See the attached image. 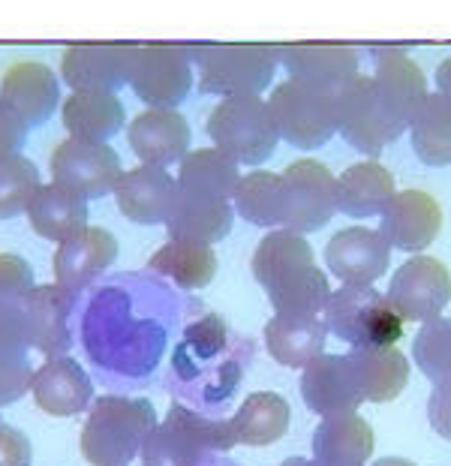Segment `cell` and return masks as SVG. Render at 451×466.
<instances>
[{"label": "cell", "mask_w": 451, "mask_h": 466, "mask_svg": "<svg viewBox=\"0 0 451 466\" xmlns=\"http://www.w3.org/2000/svg\"><path fill=\"white\" fill-rule=\"evenodd\" d=\"M30 394L46 415L69 419V415L85 412L94 400V382L85 373V367L69 355H48L43 364H36Z\"/></svg>", "instance_id": "24"}, {"label": "cell", "mask_w": 451, "mask_h": 466, "mask_svg": "<svg viewBox=\"0 0 451 466\" xmlns=\"http://www.w3.org/2000/svg\"><path fill=\"white\" fill-rule=\"evenodd\" d=\"M82 316L85 359L112 389H145L159 373L172 337V316L159 286H97Z\"/></svg>", "instance_id": "1"}, {"label": "cell", "mask_w": 451, "mask_h": 466, "mask_svg": "<svg viewBox=\"0 0 451 466\" xmlns=\"http://www.w3.org/2000/svg\"><path fill=\"white\" fill-rule=\"evenodd\" d=\"M34 355L15 352V350H0V406L13 403L30 391V380H34Z\"/></svg>", "instance_id": "41"}, {"label": "cell", "mask_w": 451, "mask_h": 466, "mask_svg": "<svg viewBox=\"0 0 451 466\" xmlns=\"http://www.w3.org/2000/svg\"><path fill=\"white\" fill-rule=\"evenodd\" d=\"M199 76V91L208 96L265 94L277 76V46L223 43L190 46Z\"/></svg>", "instance_id": "8"}, {"label": "cell", "mask_w": 451, "mask_h": 466, "mask_svg": "<svg viewBox=\"0 0 451 466\" xmlns=\"http://www.w3.org/2000/svg\"><path fill=\"white\" fill-rule=\"evenodd\" d=\"M120 172H124V163L108 142L64 136L48 154V181L85 202L112 196Z\"/></svg>", "instance_id": "10"}, {"label": "cell", "mask_w": 451, "mask_h": 466, "mask_svg": "<svg viewBox=\"0 0 451 466\" xmlns=\"http://www.w3.org/2000/svg\"><path fill=\"white\" fill-rule=\"evenodd\" d=\"M379 232L391 250L425 253L443 232V205L427 190H397L379 214Z\"/></svg>", "instance_id": "19"}, {"label": "cell", "mask_w": 451, "mask_h": 466, "mask_svg": "<svg viewBox=\"0 0 451 466\" xmlns=\"http://www.w3.org/2000/svg\"><path fill=\"white\" fill-rule=\"evenodd\" d=\"M205 133L210 145L226 151L238 166L250 168L268 163L280 145L262 94L220 96V103L208 112Z\"/></svg>", "instance_id": "7"}, {"label": "cell", "mask_w": 451, "mask_h": 466, "mask_svg": "<svg viewBox=\"0 0 451 466\" xmlns=\"http://www.w3.org/2000/svg\"><path fill=\"white\" fill-rule=\"evenodd\" d=\"M157 424L154 406L142 398L106 394L90 400L82 428V454L90 466H129L145 445V436Z\"/></svg>", "instance_id": "4"}, {"label": "cell", "mask_w": 451, "mask_h": 466, "mask_svg": "<svg viewBox=\"0 0 451 466\" xmlns=\"http://www.w3.org/2000/svg\"><path fill=\"white\" fill-rule=\"evenodd\" d=\"M323 256L328 274L349 286H376L391 268V244L370 226H346L334 232Z\"/></svg>", "instance_id": "17"}, {"label": "cell", "mask_w": 451, "mask_h": 466, "mask_svg": "<svg viewBox=\"0 0 451 466\" xmlns=\"http://www.w3.org/2000/svg\"><path fill=\"white\" fill-rule=\"evenodd\" d=\"M280 142L316 151L337 136V94L323 85L286 78L265 96Z\"/></svg>", "instance_id": "6"}, {"label": "cell", "mask_w": 451, "mask_h": 466, "mask_svg": "<svg viewBox=\"0 0 451 466\" xmlns=\"http://www.w3.org/2000/svg\"><path fill=\"white\" fill-rule=\"evenodd\" d=\"M57 112L67 136L87 138V142H112L127 127V108L118 91H103V87L69 91L60 100Z\"/></svg>", "instance_id": "26"}, {"label": "cell", "mask_w": 451, "mask_h": 466, "mask_svg": "<svg viewBox=\"0 0 451 466\" xmlns=\"http://www.w3.org/2000/svg\"><path fill=\"white\" fill-rule=\"evenodd\" d=\"M397 193L395 175L379 160H361L346 166L337 175V214H346L353 220H370L379 217L391 196Z\"/></svg>", "instance_id": "28"}, {"label": "cell", "mask_w": 451, "mask_h": 466, "mask_svg": "<svg viewBox=\"0 0 451 466\" xmlns=\"http://www.w3.org/2000/svg\"><path fill=\"white\" fill-rule=\"evenodd\" d=\"M175 181L184 196L208 202H232V193L241 181V166L220 147H190L175 163Z\"/></svg>", "instance_id": "27"}, {"label": "cell", "mask_w": 451, "mask_h": 466, "mask_svg": "<svg viewBox=\"0 0 451 466\" xmlns=\"http://www.w3.org/2000/svg\"><path fill=\"white\" fill-rule=\"evenodd\" d=\"M280 175L286 193L283 229L310 235L328 226L337 214V175L316 157L292 160Z\"/></svg>", "instance_id": "11"}, {"label": "cell", "mask_w": 451, "mask_h": 466, "mask_svg": "<svg viewBox=\"0 0 451 466\" xmlns=\"http://www.w3.org/2000/svg\"><path fill=\"white\" fill-rule=\"evenodd\" d=\"M34 268L18 253H0V304H18L34 289Z\"/></svg>", "instance_id": "43"}, {"label": "cell", "mask_w": 451, "mask_h": 466, "mask_svg": "<svg viewBox=\"0 0 451 466\" xmlns=\"http://www.w3.org/2000/svg\"><path fill=\"white\" fill-rule=\"evenodd\" d=\"M232 208L235 217L253 226H262V229L283 226V208H286L283 175L268 172V168H253V172L241 175L232 193Z\"/></svg>", "instance_id": "35"}, {"label": "cell", "mask_w": 451, "mask_h": 466, "mask_svg": "<svg viewBox=\"0 0 451 466\" xmlns=\"http://www.w3.org/2000/svg\"><path fill=\"white\" fill-rule=\"evenodd\" d=\"M374 61L376 64L370 78L376 85L379 103H383L395 130L404 136L427 96V78L404 48H379V52H374Z\"/></svg>", "instance_id": "20"}, {"label": "cell", "mask_w": 451, "mask_h": 466, "mask_svg": "<svg viewBox=\"0 0 451 466\" xmlns=\"http://www.w3.org/2000/svg\"><path fill=\"white\" fill-rule=\"evenodd\" d=\"M277 64L289 78L323 85L328 91H340L358 76V55L343 43H292L277 46Z\"/></svg>", "instance_id": "25"}, {"label": "cell", "mask_w": 451, "mask_h": 466, "mask_svg": "<svg viewBox=\"0 0 451 466\" xmlns=\"http://www.w3.org/2000/svg\"><path fill=\"white\" fill-rule=\"evenodd\" d=\"M385 299L404 313L406 322H427L443 316L451 301V271L443 259L427 253H409L391 274Z\"/></svg>", "instance_id": "13"}, {"label": "cell", "mask_w": 451, "mask_h": 466, "mask_svg": "<svg viewBox=\"0 0 451 466\" xmlns=\"http://www.w3.org/2000/svg\"><path fill=\"white\" fill-rule=\"evenodd\" d=\"M367 466H418V463L406 461V458H383V461H376V463H367Z\"/></svg>", "instance_id": "48"}, {"label": "cell", "mask_w": 451, "mask_h": 466, "mask_svg": "<svg viewBox=\"0 0 451 466\" xmlns=\"http://www.w3.org/2000/svg\"><path fill=\"white\" fill-rule=\"evenodd\" d=\"M30 458L34 449L27 436L13 424L0 421V466H30Z\"/></svg>", "instance_id": "45"}, {"label": "cell", "mask_w": 451, "mask_h": 466, "mask_svg": "<svg viewBox=\"0 0 451 466\" xmlns=\"http://www.w3.org/2000/svg\"><path fill=\"white\" fill-rule=\"evenodd\" d=\"M247 359L250 350L244 352V346L232 343L226 322L205 316L190 325L175 346L163 389L190 410L217 415L238 394Z\"/></svg>", "instance_id": "2"}, {"label": "cell", "mask_w": 451, "mask_h": 466, "mask_svg": "<svg viewBox=\"0 0 451 466\" xmlns=\"http://www.w3.org/2000/svg\"><path fill=\"white\" fill-rule=\"evenodd\" d=\"M379 295L383 292L376 286L340 283V289H331L323 307V322L328 325V334H334L337 340L349 346H364V329Z\"/></svg>", "instance_id": "38"}, {"label": "cell", "mask_w": 451, "mask_h": 466, "mask_svg": "<svg viewBox=\"0 0 451 466\" xmlns=\"http://www.w3.org/2000/svg\"><path fill=\"white\" fill-rule=\"evenodd\" d=\"M280 466H316V461L313 458H289V461H283Z\"/></svg>", "instance_id": "49"}, {"label": "cell", "mask_w": 451, "mask_h": 466, "mask_svg": "<svg viewBox=\"0 0 451 466\" xmlns=\"http://www.w3.org/2000/svg\"><path fill=\"white\" fill-rule=\"evenodd\" d=\"M301 398L307 410L319 419H337L353 415L364 403V391L358 385L355 367L346 355L319 352L313 361L301 367Z\"/></svg>", "instance_id": "15"}, {"label": "cell", "mask_w": 451, "mask_h": 466, "mask_svg": "<svg viewBox=\"0 0 451 466\" xmlns=\"http://www.w3.org/2000/svg\"><path fill=\"white\" fill-rule=\"evenodd\" d=\"M148 271L172 280L178 289H187V292L205 289L217 274V250L210 244L169 238V241L148 259Z\"/></svg>", "instance_id": "33"}, {"label": "cell", "mask_w": 451, "mask_h": 466, "mask_svg": "<svg viewBox=\"0 0 451 466\" xmlns=\"http://www.w3.org/2000/svg\"><path fill=\"white\" fill-rule=\"evenodd\" d=\"M413 361L430 382L451 380V319L436 316V319L421 322L418 334L413 337Z\"/></svg>", "instance_id": "40"}, {"label": "cell", "mask_w": 451, "mask_h": 466, "mask_svg": "<svg viewBox=\"0 0 451 466\" xmlns=\"http://www.w3.org/2000/svg\"><path fill=\"white\" fill-rule=\"evenodd\" d=\"M178 196L180 187L175 175L163 166L145 163L124 168L112 190L118 211L138 226H166L178 205Z\"/></svg>", "instance_id": "18"}, {"label": "cell", "mask_w": 451, "mask_h": 466, "mask_svg": "<svg viewBox=\"0 0 451 466\" xmlns=\"http://www.w3.org/2000/svg\"><path fill=\"white\" fill-rule=\"evenodd\" d=\"M376 449V433L358 412L323 419L313 433L316 466H367Z\"/></svg>", "instance_id": "29"}, {"label": "cell", "mask_w": 451, "mask_h": 466, "mask_svg": "<svg viewBox=\"0 0 451 466\" xmlns=\"http://www.w3.org/2000/svg\"><path fill=\"white\" fill-rule=\"evenodd\" d=\"M265 350L277 364L301 370L307 361H313L319 352H325L328 325L319 316H286L274 313L265 322Z\"/></svg>", "instance_id": "30"}, {"label": "cell", "mask_w": 451, "mask_h": 466, "mask_svg": "<svg viewBox=\"0 0 451 466\" xmlns=\"http://www.w3.org/2000/svg\"><path fill=\"white\" fill-rule=\"evenodd\" d=\"M0 421H4V419H0Z\"/></svg>", "instance_id": "50"}, {"label": "cell", "mask_w": 451, "mask_h": 466, "mask_svg": "<svg viewBox=\"0 0 451 466\" xmlns=\"http://www.w3.org/2000/svg\"><path fill=\"white\" fill-rule=\"evenodd\" d=\"M337 133L353 151L376 160L400 133L388 121L383 103H379L376 85L370 76H355L353 82L337 91Z\"/></svg>", "instance_id": "12"}, {"label": "cell", "mask_w": 451, "mask_h": 466, "mask_svg": "<svg viewBox=\"0 0 451 466\" xmlns=\"http://www.w3.org/2000/svg\"><path fill=\"white\" fill-rule=\"evenodd\" d=\"M27 133H30V127L22 121V117H18L9 106L0 103V157L22 154Z\"/></svg>", "instance_id": "46"}, {"label": "cell", "mask_w": 451, "mask_h": 466, "mask_svg": "<svg viewBox=\"0 0 451 466\" xmlns=\"http://www.w3.org/2000/svg\"><path fill=\"white\" fill-rule=\"evenodd\" d=\"M427 421L439 440L451 442V380L436 382L427 398Z\"/></svg>", "instance_id": "44"}, {"label": "cell", "mask_w": 451, "mask_h": 466, "mask_svg": "<svg viewBox=\"0 0 451 466\" xmlns=\"http://www.w3.org/2000/svg\"><path fill=\"white\" fill-rule=\"evenodd\" d=\"M404 329H406L404 313L385 295H379L364 329V346H397L400 337H404Z\"/></svg>", "instance_id": "42"}, {"label": "cell", "mask_w": 451, "mask_h": 466, "mask_svg": "<svg viewBox=\"0 0 451 466\" xmlns=\"http://www.w3.org/2000/svg\"><path fill=\"white\" fill-rule=\"evenodd\" d=\"M43 184L39 166L25 154L0 157V220H13L25 214L30 196Z\"/></svg>", "instance_id": "39"}, {"label": "cell", "mask_w": 451, "mask_h": 466, "mask_svg": "<svg viewBox=\"0 0 451 466\" xmlns=\"http://www.w3.org/2000/svg\"><path fill=\"white\" fill-rule=\"evenodd\" d=\"M238 445L232 421L202 415L172 400L163 424H154L138 451L145 466H199L210 454H229Z\"/></svg>", "instance_id": "5"}, {"label": "cell", "mask_w": 451, "mask_h": 466, "mask_svg": "<svg viewBox=\"0 0 451 466\" xmlns=\"http://www.w3.org/2000/svg\"><path fill=\"white\" fill-rule=\"evenodd\" d=\"M349 361L355 367L364 400H397L409 385V359L397 346H353Z\"/></svg>", "instance_id": "31"}, {"label": "cell", "mask_w": 451, "mask_h": 466, "mask_svg": "<svg viewBox=\"0 0 451 466\" xmlns=\"http://www.w3.org/2000/svg\"><path fill=\"white\" fill-rule=\"evenodd\" d=\"M415 157L425 166L451 163V96L427 94L415 117L406 127Z\"/></svg>", "instance_id": "37"}, {"label": "cell", "mask_w": 451, "mask_h": 466, "mask_svg": "<svg viewBox=\"0 0 451 466\" xmlns=\"http://www.w3.org/2000/svg\"><path fill=\"white\" fill-rule=\"evenodd\" d=\"M232 431L238 445H271L277 440H283L292 421V410L289 400L277 391H256L241 403V410L232 415Z\"/></svg>", "instance_id": "34"}, {"label": "cell", "mask_w": 451, "mask_h": 466, "mask_svg": "<svg viewBox=\"0 0 451 466\" xmlns=\"http://www.w3.org/2000/svg\"><path fill=\"white\" fill-rule=\"evenodd\" d=\"M129 61H133V43H76L60 55L57 76L69 91H87V87L118 91L129 82Z\"/></svg>", "instance_id": "22"}, {"label": "cell", "mask_w": 451, "mask_h": 466, "mask_svg": "<svg viewBox=\"0 0 451 466\" xmlns=\"http://www.w3.org/2000/svg\"><path fill=\"white\" fill-rule=\"evenodd\" d=\"M127 145L145 166H175L193 145V130L178 108L145 106L127 124Z\"/></svg>", "instance_id": "23"}, {"label": "cell", "mask_w": 451, "mask_h": 466, "mask_svg": "<svg viewBox=\"0 0 451 466\" xmlns=\"http://www.w3.org/2000/svg\"><path fill=\"white\" fill-rule=\"evenodd\" d=\"M60 76L52 64L36 57H15L0 73V103L9 106L34 130L55 117L64 100Z\"/></svg>", "instance_id": "14"}, {"label": "cell", "mask_w": 451, "mask_h": 466, "mask_svg": "<svg viewBox=\"0 0 451 466\" xmlns=\"http://www.w3.org/2000/svg\"><path fill=\"white\" fill-rule=\"evenodd\" d=\"M434 78H436V91L451 96V57H446V61L436 66V76Z\"/></svg>", "instance_id": "47"}, {"label": "cell", "mask_w": 451, "mask_h": 466, "mask_svg": "<svg viewBox=\"0 0 451 466\" xmlns=\"http://www.w3.org/2000/svg\"><path fill=\"white\" fill-rule=\"evenodd\" d=\"M127 85L145 106L178 108L196 85L193 48L180 43H133Z\"/></svg>", "instance_id": "9"}, {"label": "cell", "mask_w": 451, "mask_h": 466, "mask_svg": "<svg viewBox=\"0 0 451 466\" xmlns=\"http://www.w3.org/2000/svg\"><path fill=\"white\" fill-rule=\"evenodd\" d=\"M78 304V295L64 289L60 283H43L34 286L25 301V329L30 340V352L34 355H64L73 346V331H69V319Z\"/></svg>", "instance_id": "21"}, {"label": "cell", "mask_w": 451, "mask_h": 466, "mask_svg": "<svg viewBox=\"0 0 451 466\" xmlns=\"http://www.w3.org/2000/svg\"><path fill=\"white\" fill-rule=\"evenodd\" d=\"M25 217L39 238L57 244L87 223V202L57 187L55 181H43L36 187V193L30 196Z\"/></svg>", "instance_id": "32"}, {"label": "cell", "mask_w": 451, "mask_h": 466, "mask_svg": "<svg viewBox=\"0 0 451 466\" xmlns=\"http://www.w3.org/2000/svg\"><path fill=\"white\" fill-rule=\"evenodd\" d=\"M256 283L262 286L274 313L319 316L331 295L328 274L316 265L307 235L292 229H268L250 259Z\"/></svg>", "instance_id": "3"}, {"label": "cell", "mask_w": 451, "mask_h": 466, "mask_svg": "<svg viewBox=\"0 0 451 466\" xmlns=\"http://www.w3.org/2000/svg\"><path fill=\"white\" fill-rule=\"evenodd\" d=\"M115 259H118V238L106 226L85 223L82 229H76L64 241H57L52 256L55 283L82 295L115 265Z\"/></svg>", "instance_id": "16"}, {"label": "cell", "mask_w": 451, "mask_h": 466, "mask_svg": "<svg viewBox=\"0 0 451 466\" xmlns=\"http://www.w3.org/2000/svg\"><path fill=\"white\" fill-rule=\"evenodd\" d=\"M232 223H235L232 202H208L180 193L172 217L166 220V232L169 238H184V241L214 247L232 232Z\"/></svg>", "instance_id": "36"}]
</instances>
